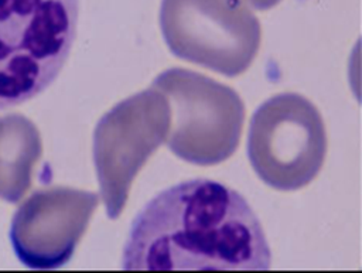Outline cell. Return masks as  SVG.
<instances>
[{
	"mask_svg": "<svg viewBox=\"0 0 362 273\" xmlns=\"http://www.w3.org/2000/svg\"><path fill=\"white\" fill-rule=\"evenodd\" d=\"M272 252L262 225L235 190L197 178L173 185L133 219L126 270H267Z\"/></svg>",
	"mask_w": 362,
	"mask_h": 273,
	"instance_id": "cell-1",
	"label": "cell"
},
{
	"mask_svg": "<svg viewBox=\"0 0 362 273\" xmlns=\"http://www.w3.org/2000/svg\"><path fill=\"white\" fill-rule=\"evenodd\" d=\"M78 0H0V109L45 91L68 59Z\"/></svg>",
	"mask_w": 362,
	"mask_h": 273,
	"instance_id": "cell-2",
	"label": "cell"
},
{
	"mask_svg": "<svg viewBox=\"0 0 362 273\" xmlns=\"http://www.w3.org/2000/svg\"><path fill=\"white\" fill-rule=\"evenodd\" d=\"M151 88L168 100L171 124L165 144L177 157L197 165H214L235 153L245 105L230 86L189 69L170 68Z\"/></svg>",
	"mask_w": 362,
	"mask_h": 273,
	"instance_id": "cell-3",
	"label": "cell"
},
{
	"mask_svg": "<svg viewBox=\"0 0 362 273\" xmlns=\"http://www.w3.org/2000/svg\"><path fill=\"white\" fill-rule=\"evenodd\" d=\"M327 133L318 109L298 93H279L252 116L247 157L257 177L279 191H294L320 173Z\"/></svg>",
	"mask_w": 362,
	"mask_h": 273,
	"instance_id": "cell-4",
	"label": "cell"
},
{
	"mask_svg": "<svg viewBox=\"0 0 362 273\" xmlns=\"http://www.w3.org/2000/svg\"><path fill=\"white\" fill-rule=\"evenodd\" d=\"M160 27L177 58L226 76L250 66L262 40L260 23L242 0H163Z\"/></svg>",
	"mask_w": 362,
	"mask_h": 273,
	"instance_id": "cell-5",
	"label": "cell"
},
{
	"mask_svg": "<svg viewBox=\"0 0 362 273\" xmlns=\"http://www.w3.org/2000/svg\"><path fill=\"white\" fill-rule=\"evenodd\" d=\"M170 124L168 100L154 88L120 100L99 119L93 163L109 219L122 214L134 177L165 141Z\"/></svg>",
	"mask_w": 362,
	"mask_h": 273,
	"instance_id": "cell-6",
	"label": "cell"
},
{
	"mask_svg": "<svg viewBox=\"0 0 362 273\" xmlns=\"http://www.w3.org/2000/svg\"><path fill=\"white\" fill-rule=\"evenodd\" d=\"M99 204L96 192L71 187L34 191L16 211L10 242L31 269H57L74 255Z\"/></svg>",
	"mask_w": 362,
	"mask_h": 273,
	"instance_id": "cell-7",
	"label": "cell"
},
{
	"mask_svg": "<svg viewBox=\"0 0 362 273\" xmlns=\"http://www.w3.org/2000/svg\"><path fill=\"white\" fill-rule=\"evenodd\" d=\"M41 154L40 132L28 117L0 116V199L16 204L24 197Z\"/></svg>",
	"mask_w": 362,
	"mask_h": 273,
	"instance_id": "cell-8",
	"label": "cell"
},
{
	"mask_svg": "<svg viewBox=\"0 0 362 273\" xmlns=\"http://www.w3.org/2000/svg\"><path fill=\"white\" fill-rule=\"evenodd\" d=\"M243 1L256 10H269L274 7L280 0H243Z\"/></svg>",
	"mask_w": 362,
	"mask_h": 273,
	"instance_id": "cell-9",
	"label": "cell"
}]
</instances>
